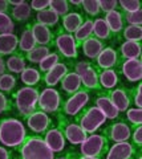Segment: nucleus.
<instances>
[{
    "label": "nucleus",
    "mask_w": 142,
    "mask_h": 159,
    "mask_svg": "<svg viewBox=\"0 0 142 159\" xmlns=\"http://www.w3.org/2000/svg\"><path fill=\"white\" fill-rule=\"evenodd\" d=\"M16 85H17V81H16V77H15L13 74L6 72L4 74L0 76V92L4 93L6 96L12 94Z\"/></svg>",
    "instance_id": "36"
},
{
    "label": "nucleus",
    "mask_w": 142,
    "mask_h": 159,
    "mask_svg": "<svg viewBox=\"0 0 142 159\" xmlns=\"http://www.w3.org/2000/svg\"><path fill=\"white\" fill-rule=\"evenodd\" d=\"M25 121L29 130L35 133V135L37 137H40L41 134H45L49 129H52V123H53L52 118L41 110H36L35 113H32L31 116L25 118Z\"/></svg>",
    "instance_id": "12"
},
{
    "label": "nucleus",
    "mask_w": 142,
    "mask_h": 159,
    "mask_svg": "<svg viewBox=\"0 0 142 159\" xmlns=\"http://www.w3.org/2000/svg\"><path fill=\"white\" fill-rule=\"evenodd\" d=\"M109 150V141L102 134H90L80 145V154L104 159Z\"/></svg>",
    "instance_id": "9"
},
{
    "label": "nucleus",
    "mask_w": 142,
    "mask_h": 159,
    "mask_svg": "<svg viewBox=\"0 0 142 159\" xmlns=\"http://www.w3.org/2000/svg\"><path fill=\"white\" fill-rule=\"evenodd\" d=\"M19 37L15 33L0 34V56H9L17 51Z\"/></svg>",
    "instance_id": "29"
},
{
    "label": "nucleus",
    "mask_w": 142,
    "mask_h": 159,
    "mask_svg": "<svg viewBox=\"0 0 142 159\" xmlns=\"http://www.w3.org/2000/svg\"><path fill=\"white\" fill-rule=\"evenodd\" d=\"M92 36H93V20L86 17L85 21L82 23V25L73 33V39H75V41H76L77 48H80L81 44Z\"/></svg>",
    "instance_id": "32"
},
{
    "label": "nucleus",
    "mask_w": 142,
    "mask_h": 159,
    "mask_svg": "<svg viewBox=\"0 0 142 159\" xmlns=\"http://www.w3.org/2000/svg\"><path fill=\"white\" fill-rule=\"evenodd\" d=\"M17 151L19 159H55V154L37 135H28Z\"/></svg>",
    "instance_id": "3"
},
{
    "label": "nucleus",
    "mask_w": 142,
    "mask_h": 159,
    "mask_svg": "<svg viewBox=\"0 0 142 159\" xmlns=\"http://www.w3.org/2000/svg\"><path fill=\"white\" fill-rule=\"evenodd\" d=\"M60 84H61V90L64 92L68 97H71L75 93L82 90L81 80H80V77H78L73 70L68 72L65 76H64V78L60 81Z\"/></svg>",
    "instance_id": "24"
},
{
    "label": "nucleus",
    "mask_w": 142,
    "mask_h": 159,
    "mask_svg": "<svg viewBox=\"0 0 142 159\" xmlns=\"http://www.w3.org/2000/svg\"><path fill=\"white\" fill-rule=\"evenodd\" d=\"M121 33H122V37L125 39V41H135V43L142 41V27L141 25H128L124 28V31Z\"/></svg>",
    "instance_id": "38"
},
{
    "label": "nucleus",
    "mask_w": 142,
    "mask_h": 159,
    "mask_svg": "<svg viewBox=\"0 0 142 159\" xmlns=\"http://www.w3.org/2000/svg\"><path fill=\"white\" fill-rule=\"evenodd\" d=\"M61 58L62 57L57 52H51L45 58H43L41 61L39 62V72H40L41 74L47 73L48 70H51L55 65H57V64L60 62Z\"/></svg>",
    "instance_id": "37"
},
{
    "label": "nucleus",
    "mask_w": 142,
    "mask_h": 159,
    "mask_svg": "<svg viewBox=\"0 0 142 159\" xmlns=\"http://www.w3.org/2000/svg\"><path fill=\"white\" fill-rule=\"evenodd\" d=\"M142 84L138 82L135 88H131V103H134L137 109H142V99H141Z\"/></svg>",
    "instance_id": "47"
},
{
    "label": "nucleus",
    "mask_w": 142,
    "mask_h": 159,
    "mask_svg": "<svg viewBox=\"0 0 142 159\" xmlns=\"http://www.w3.org/2000/svg\"><path fill=\"white\" fill-rule=\"evenodd\" d=\"M69 4H75V6L78 7V8L81 7V2H78V0H75V2H69Z\"/></svg>",
    "instance_id": "54"
},
{
    "label": "nucleus",
    "mask_w": 142,
    "mask_h": 159,
    "mask_svg": "<svg viewBox=\"0 0 142 159\" xmlns=\"http://www.w3.org/2000/svg\"><path fill=\"white\" fill-rule=\"evenodd\" d=\"M15 23L8 16V13H0V34L3 33H13Z\"/></svg>",
    "instance_id": "42"
},
{
    "label": "nucleus",
    "mask_w": 142,
    "mask_h": 159,
    "mask_svg": "<svg viewBox=\"0 0 142 159\" xmlns=\"http://www.w3.org/2000/svg\"><path fill=\"white\" fill-rule=\"evenodd\" d=\"M65 157L68 159H101V158H94V157H86V155H82L78 151L76 150H68Z\"/></svg>",
    "instance_id": "50"
},
{
    "label": "nucleus",
    "mask_w": 142,
    "mask_h": 159,
    "mask_svg": "<svg viewBox=\"0 0 142 159\" xmlns=\"http://www.w3.org/2000/svg\"><path fill=\"white\" fill-rule=\"evenodd\" d=\"M48 8L60 17V16H65L66 13H69L71 4L69 2H65V0H49V7Z\"/></svg>",
    "instance_id": "40"
},
{
    "label": "nucleus",
    "mask_w": 142,
    "mask_h": 159,
    "mask_svg": "<svg viewBox=\"0 0 142 159\" xmlns=\"http://www.w3.org/2000/svg\"><path fill=\"white\" fill-rule=\"evenodd\" d=\"M81 8L84 9V12L88 16L94 17V19L101 13L98 0H84V2H81Z\"/></svg>",
    "instance_id": "41"
},
{
    "label": "nucleus",
    "mask_w": 142,
    "mask_h": 159,
    "mask_svg": "<svg viewBox=\"0 0 142 159\" xmlns=\"http://www.w3.org/2000/svg\"><path fill=\"white\" fill-rule=\"evenodd\" d=\"M51 47L48 45H36L32 51H29L28 53H25V60H28L29 62L32 64H39L43 58H45L48 54L51 53Z\"/></svg>",
    "instance_id": "35"
},
{
    "label": "nucleus",
    "mask_w": 142,
    "mask_h": 159,
    "mask_svg": "<svg viewBox=\"0 0 142 159\" xmlns=\"http://www.w3.org/2000/svg\"><path fill=\"white\" fill-rule=\"evenodd\" d=\"M28 131L24 123L17 118L0 119V143L4 147L19 148L27 139Z\"/></svg>",
    "instance_id": "1"
},
{
    "label": "nucleus",
    "mask_w": 142,
    "mask_h": 159,
    "mask_svg": "<svg viewBox=\"0 0 142 159\" xmlns=\"http://www.w3.org/2000/svg\"><path fill=\"white\" fill-rule=\"evenodd\" d=\"M9 9V4H8V0H0V13H7Z\"/></svg>",
    "instance_id": "52"
},
{
    "label": "nucleus",
    "mask_w": 142,
    "mask_h": 159,
    "mask_svg": "<svg viewBox=\"0 0 142 159\" xmlns=\"http://www.w3.org/2000/svg\"><path fill=\"white\" fill-rule=\"evenodd\" d=\"M58 20H60V17H58L53 11H51L49 8H47V9H43V11L36 13L35 21L39 24H43V25H45L48 28H51V27L57 25Z\"/></svg>",
    "instance_id": "34"
},
{
    "label": "nucleus",
    "mask_w": 142,
    "mask_h": 159,
    "mask_svg": "<svg viewBox=\"0 0 142 159\" xmlns=\"http://www.w3.org/2000/svg\"><path fill=\"white\" fill-rule=\"evenodd\" d=\"M130 138H131V145L135 147V150H142V126L134 127Z\"/></svg>",
    "instance_id": "45"
},
{
    "label": "nucleus",
    "mask_w": 142,
    "mask_h": 159,
    "mask_svg": "<svg viewBox=\"0 0 142 159\" xmlns=\"http://www.w3.org/2000/svg\"><path fill=\"white\" fill-rule=\"evenodd\" d=\"M90 101V93L88 90H80L75 93L73 96L68 97L61 102L60 114L68 118H75L78 113H81L85 107H88V103Z\"/></svg>",
    "instance_id": "8"
},
{
    "label": "nucleus",
    "mask_w": 142,
    "mask_h": 159,
    "mask_svg": "<svg viewBox=\"0 0 142 159\" xmlns=\"http://www.w3.org/2000/svg\"><path fill=\"white\" fill-rule=\"evenodd\" d=\"M55 159H68V158L64 155V157H57V158H55Z\"/></svg>",
    "instance_id": "55"
},
{
    "label": "nucleus",
    "mask_w": 142,
    "mask_h": 159,
    "mask_svg": "<svg viewBox=\"0 0 142 159\" xmlns=\"http://www.w3.org/2000/svg\"><path fill=\"white\" fill-rule=\"evenodd\" d=\"M124 20L129 25H142V11L135 12H124Z\"/></svg>",
    "instance_id": "44"
},
{
    "label": "nucleus",
    "mask_w": 142,
    "mask_h": 159,
    "mask_svg": "<svg viewBox=\"0 0 142 159\" xmlns=\"http://www.w3.org/2000/svg\"><path fill=\"white\" fill-rule=\"evenodd\" d=\"M20 78L25 86L37 88V85L41 82V73L35 66H25V69L20 73Z\"/></svg>",
    "instance_id": "31"
},
{
    "label": "nucleus",
    "mask_w": 142,
    "mask_h": 159,
    "mask_svg": "<svg viewBox=\"0 0 142 159\" xmlns=\"http://www.w3.org/2000/svg\"><path fill=\"white\" fill-rule=\"evenodd\" d=\"M120 76L122 74L129 82H141L142 80V61L138 58L135 60H121L118 66Z\"/></svg>",
    "instance_id": "14"
},
{
    "label": "nucleus",
    "mask_w": 142,
    "mask_h": 159,
    "mask_svg": "<svg viewBox=\"0 0 142 159\" xmlns=\"http://www.w3.org/2000/svg\"><path fill=\"white\" fill-rule=\"evenodd\" d=\"M120 62H121V58L118 56L117 49L109 45L104 48V51L97 56L93 64L100 70H106V69H118Z\"/></svg>",
    "instance_id": "16"
},
{
    "label": "nucleus",
    "mask_w": 142,
    "mask_h": 159,
    "mask_svg": "<svg viewBox=\"0 0 142 159\" xmlns=\"http://www.w3.org/2000/svg\"><path fill=\"white\" fill-rule=\"evenodd\" d=\"M85 16L84 13L81 12H69L66 13L65 16H62L61 20V28L62 31L66 32V33H71L73 34L78 28L82 25V23L85 21Z\"/></svg>",
    "instance_id": "22"
},
{
    "label": "nucleus",
    "mask_w": 142,
    "mask_h": 159,
    "mask_svg": "<svg viewBox=\"0 0 142 159\" xmlns=\"http://www.w3.org/2000/svg\"><path fill=\"white\" fill-rule=\"evenodd\" d=\"M6 69L11 73V74H19L21 73L24 69L27 66V60H25V56L23 53H20L19 51H16L15 53L9 54L8 58L6 60Z\"/></svg>",
    "instance_id": "28"
},
{
    "label": "nucleus",
    "mask_w": 142,
    "mask_h": 159,
    "mask_svg": "<svg viewBox=\"0 0 142 159\" xmlns=\"http://www.w3.org/2000/svg\"><path fill=\"white\" fill-rule=\"evenodd\" d=\"M29 6H31V9H35V11L40 12L43 9H47L49 7V0H33Z\"/></svg>",
    "instance_id": "49"
},
{
    "label": "nucleus",
    "mask_w": 142,
    "mask_h": 159,
    "mask_svg": "<svg viewBox=\"0 0 142 159\" xmlns=\"http://www.w3.org/2000/svg\"><path fill=\"white\" fill-rule=\"evenodd\" d=\"M133 133V129L129 126V123L124 121V119H118L109 126H106L102 130V135H104L109 142L120 143V142H129V139Z\"/></svg>",
    "instance_id": "11"
},
{
    "label": "nucleus",
    "mask_w": 142,
    "mask_h": 159,
    "mask_svg": "<svg viewBox=\"0 0 142 159\" xmlns=\"http://www.w3.org/2000/svg\"><path fill=\"white\" fill-rule=\"evenodd\" d=\"M43 141L45 142V145L49 147V150L55 154V152H61L65 150V146H66V141L62 137L61 131L58 129H49L45 135H44Z\"/></svg>",
    "instance_id": "19"
},
{
    "label": "nucleus",
    "mask_w": 142,
    "mask_h": 159,
    "mask_svg": "<svg viewBox=\"0 0 142 159\" xmlns=\"http://www.w3.org/2000/svg\"><path fill=\"white\" fill-rule=\"evenodd\" d=\"M8 16L12 19V21H17V23H24V21H28L32 16V9L29 3L27 2H20L17 6H13L11 7L9 6L8 9Z\"/></svg>",
    "instance_id": "25"
},
{
    "label": "nucleus",
    "mask_w": 142,
    "mask_h": 159,
    "mask_svg": "<svg viewBox=\"0 0 142 159\" xmlns=\"http://www.w3.org/2000/svg\"><path fill=\"white\" fill-rule=\"evenodd\" d=\"M104 20L106 21L108 27H109V29H110L112 36H113V34L118 36V34L124 31L125 20H124V12L121 11V8L116 9V11H112L109 13H106Z\"/></svg>",
    "instance_id": "21"
},
{
    "label": "nucleus",
    "mask_w": 142,
    "mask_h": 159,
    "mask_svg": "<svg viewBox=\"0 0 142 159\" xmlns=\"http://www.w3.org/2000/svg\"><path fill=\"white\" fill-rule=\"evenodd\" d=\"M39 94H40L39 88L31 86H23L12 93V106L13 110H16V113L19 114V117L25 119L32 113L39 110Z\"/></svg>",
    "instance_id": "2"
},
{
    "label": "nucleus",
    "mask_w": 142,
    "mask_h": 159,
    "mask_svg": "<svg viewBox=\"0 0 142 159\" xmlns=\"http://www.w3.org/2000/svg\"><path fill=\"white\" fill-rule=\"evenodd\" d=\"M105 47H106V43L101 41V40H98V39H96L94 36H92L88 40H85V41L80 45V48H82L84 54L90 60H96L97 56L104 51Z\"/></svg>",
    "instance_id": "26"
},
{
    "label": "nucleus",
    "mask_w": 142,
    "mask_h": 159,
    "mask_svg": "<svg viewBox=\"0 0 142 159\" xmlns=\"http://www.w3.org/2000/svg\"><path fill=\"white\" fill-rule=\"evenodd\" d=\"M0 159H12V152L4 146H0Z\"/></svg>",
    "instance_id": "51"
},
{
    "label": "nucleus",
    "mask_w": 142,
    "mask_h": 159,
    "mask_svg": "<svg viewBox=\"0 0 142 159\" xmlns=\"http://www.w3.org/2000/svg\"><path fill=\"white\" fill-rule=\"evenodd\" d=\"M69 70H71V65H66L65 62L60 61L57 65L53 66L51 70L41 74V81H44V84H45L48 88H52V86L57 85Z\"/></svg>",
    "instance_id": "17"
},
{
    "label": "nucleus",
    "mask_w": 142,
    "mask_h": 159,
    "mask_svg": "<svg viewBox=\"0 0 142 159\" xmlns=\"http://www.w3.org/2000/svg\"><path fill=\"white\" fill-rule=\"evenodd\" d=\"M141 6L142 4L140 0H121V2H118V7L121 8V11L125 13L141 11Z\"/></svg>",
    "instance_id": "43"
},
{
    "label": "nucleus",
    "mask_w": 142,
    "mask_h": 159,
    "mask_svg": "<svg viewBox=\"0 0 142 159\" xmlns=\"http://www.w3.org/2000/svg\"><path fill=\"white\" fill-rule=\"evenodd\" d=\"M141 49L142 44L135 43V41H124L121 43V45L117 49L118 56L121 60H141Z\"/></svg>",
    "instance_id": "23"
},
{
    "label": "nucleus",
    "mask_w": 142,
    "mask_h": 159,
    "mask_svg": "<svg viewBox=\"0 0 142 159\" xmlns=\"http://www.w3.org/2000/svg\"><path fill=\"white\" fill-rule=\"evenodd\" d=\"M29 27H31V31L33 34V39L36 41V45H48L52 47V41L55 34L51 31V28H48L43 24H39L36 21L29 23Z\"/></svg>",
    "instance_id": "18"
},
{
    "label": "nucleus",
    "mask_w": 142,
    "mask_h": 159,
    "mask_svg": "<svg viewBox=\"0 0 142 159\" xmlns=\"http://www.w3.org/2000/svg\"><path fill=\"white\" fill-rule=\"evenodd\" d=\"M13 110L12 106V101L8 98V96H6L4 93L0 92V114L3 113H9Z\"/></svg>",
    "instance_id": "48"
},
{
    "label": "nucleus",
    "mask_w": 142,
    "mask_h": 159,
    "mask_svg": "<svg viewBox=\"0 0 142 159\" xmlns=\"http://www.w3.org/2000/svg\"><path fill=\"white\" fill-rule=\"evenodd\" d=\"M61 102H62L61 94L56 89L45 88L39 94L37 107H39V110H41L47 114H56L60 111Z\"/></svg>",
    "instance_id": "10"
},
{
    "label": "nucleus",
    "mask_w": 142,
    "mask_h": 159,
    "mask_svg": "<svg viewBox=\"0 0 142 159\" xmlns=\"http://www.w3.org/2000/svg\"><path fill=\"white\" fill-rule=\"evenodd\" d=\"M126 122L129 123V126L131 129H134L137 126H142V109L137 107H129L126 110Z\"/></svg>",
    "instance_id": "39"
},
{
    "label": "nucleus",
    "mask_w": 142,
    "mask_h": 159,
    "mask_svg": "<svg viewBox=\"0 0 142 159\" xmlns=\"http://www.w3.org/2000/svg\"><path fill=\"white\" fill-rule=\"evenodd\" d=\"M72 119L80 125V127L88 135L94 134L97 131V129H100V126H102L106 122L105 116L102 114L100 109L96 106L85 107L81 113H78L77 116Z\"/></svg>",
    "instance_id": "4"
},
{
    "label": "nucleus",
    "mask_w": 142,
    "mask_h": 159,
    "mask_svg": "<svg viewBox=\"0 0 142 159\" xmlns=\"http://www.w3.org/2000/svg\"><path fill=\"white\" fill-rule=\"evenodd\" d=\"M98 82L101 90H113L120 86V73L117 69H106L100 70L98 69Z\"/></svg>",
    "instance_id": "20"
},
{
    "label": "nucleus",
    "mask_w": 142,
    "mask_h": 159,
    "mask_svg": "<svg viewBox=\"0 0 142 159\" xmlns=\"http://www.w3.org/2000/svg\"><path fill=\"white\" fill-rule=\"evenodd\" d=\"M94 103H96L94 106L100 109V110L102 111V114L105 116L106 119H108V118H109V119H118V118H120L121 113L117 110L116 106L113 105V103H112V101L106 97V94L101 93L98 97H96Z\"/></svg>",
    "instance_id": "27"
},
{
    "label": "nucleus",
    "mask_w": 142,
    "mask_h": 159,
    "mask_svg": "<svg viewBox=\"0 0 142 159\" xmlns=\"http://www.w3.org/2000/svg\"><path fill=\"white\" fill-rule=\"evenodd\" d=\"M98 6H100L101 12H105V15L120 8L118 2H116V0H98Z\"/></svg>",
    "instance_id": "46"
},
{
    "label": "nucleus",
    "mask_w": 142,
    "mask_h": 159,
    "mask_svg": "<svg viewBox=\"0 0 142 159\" xmlns=\"http://www.w3.org/2000/svg\"><path fill=\"white\" fill-rule=\"evenodd\" d=\"M105 94L120 113L126 111L131 105V89L117 86L113 90H108Z\"/></svg>",
    "instance_id": "13"
},
{
    "label": "nucleus",
    "mask_w": 142,
    "mask_h": 159,
    "mask_svg": "<svg viewBox=\"0 0 142 159\" xmlns=\"http://www.w3.org/2000/svg\"><path fill=\"white\" fill-rule=\"evenodd\" d=\"M142 150H135V147L130 142H120L113 143V146L109 147L105 159H137L141 155Z\"/></svg>",
    "instance_id": "15"
},
{
    "label": "nucleus",
    "mask_w": 142,
    "mask_h": 159,
    "mask_svg": "<svg viewBox=\"0 0 142 159\" xmlns=\"http://www.w3.org/2000/svg\"><path fill=\"white\" fill-rule=\"evenodd\" d=\"M57 122H58L57 129L61 131L65 141L69 142L71 145H73V146L81 145V143L86 139L88 134L82 130L80 127V125L73 121L72 118L64 117L62 114L57 113Z\"/></svg>",
    "instance_id": "6"
},
{
    "label": "nucleus",
    "mask_w": 142,
    "mask_h": 159,
    "mask_svg": "<svg viewBox=\"0 0 142 159\" xmlns=\"http://www.w3.org/2000/svg\"><path fill=\"white\" fill-rule=\"evenodd\" d=\"M75 72L81 80V85L84 90H101L98 82V68L90 61H78L72 66Z\"/></svg>",
    "instance_id": "5"
},
{
    "label": "nucleus",
    "mask_w": 142,
    "mask_h": 159,
    "mask_svg": "<svg viewBox=\"0 0 142 159\" xmlns=\"http://www.w3.org/2000/svg\"><path fill=\"white\" fill-rule=\"evenodd\" d=\"M7 72V69H6V62H4V58L0 56V76L2 74H4Z\"/></svg>",
    "instance_id": "53"
},
{
    "label": "nucleus",
    "mask_w": 142,
    "mask_h": 159,
    "mask_svg": "<svg viewBox=\"0 0 142 159\" xmlns=\"http://www.w3.org/2000/svg\"><path fill=\"white\" fill-rule=\"evenodd\" d=\"M93 36L101 40V41H106V40H109L112 37L110 29L104 19L101 17L93 19Z\"/></svg>",
    "instance_id": "33"
},
{
    "label": "nucleus",
    "mask_w": 142,
    "mask_h": 159,
    "mask_svg": "<svg viewBox=\"0 0 142 159\" xmlns=\"http://www.w3.org/2000/svg\"><path fill=\"white\" fill-rule=\"evenodd\" d=\"M35 47H36V41H35V39H33L31 27H29V24H27L25 28H24L23 32H21V36L19 37L17 51L20 53H23V54H25L29 51H32Z\"/></svg>",
    "instance_id": "30"
},
{
    "label": "nucleus",
    "mask_w": 142,
    "mask_h": 159,
    "mask_svg": "<svg viewBox=\"0 0 142 159\" xmlns=\"http://www.w3.org/2000/svg\"><path fill=\"white\" fill-rule=\"evenodd\" d=\"M53 34H55V37H53L52 45L56 47L57 53L65 60H71V61L76 60L78 57V48L76 45L75 39H73V34L64 32L61 27H58L57 32Z\"/></svg>",
    "instance_id": "7"
}]
</instances>
